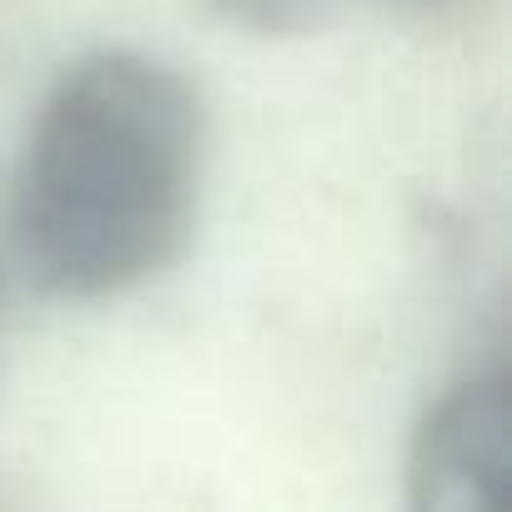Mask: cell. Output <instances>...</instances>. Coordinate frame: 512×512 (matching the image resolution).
I'll list each match as a JSON object with an SVG mask.
<instances>
[{
  "instance_id": "7a4b0ae2",
  "label": "cell",
  "mask_w": 512,
  "mask_h": 512,
  "mask_svg": "<svg viewBox=\"0 0 512 512\" xmlns=\"http://www.w3.org/2000/svg\"><path fill=\"white\" fill-rule=\"evenodd\" d=\"M407 502L417 512H497L507 502V362L452 377L407 442Z\"/></svg>"
},
{
  "instance_id": "6da1fadb",
  "label": "cell",
  "mask_w": 512,
  "mask_h": 512,
  "mask_svg": "<svg viewBox=\"0 0 512 512\" xmlns=\"http://www.w3.org/2000/svg\"><path fill=\"white\" fill-rule=\"evenodd\" d=\"M196 86L131 46L71 61L41 96L11 191V241L46 297L101 302L166 272L196 221Z\"/></svg>"
},
{
  "instance_id": "3957f363",
  "label": "cell",
  "mask_w": 512,
  "mask_h": 512,
  "mask_svg": "<svg viewBox=\"0 0 512 512\" xmlns=\"http://www.w3.org/2000/svg\"><path fill=\"white\" fill-rule=\"evenodd\" d=\"M226 21H241L251 31H312L332 26L347 11H382V16H452L472 0H211Z\"/></svg>"
}]
</instances>
